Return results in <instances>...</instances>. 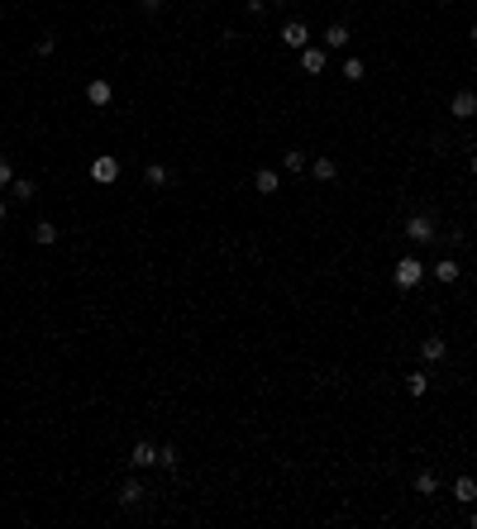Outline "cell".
<instances>
[{
	"instance_id": "obj_14",
	"label": "cell",
	"mask_w": 477,
	"mask_h": 529,
	"mask_svg": "<svg viewBox=\"0 0 477 529\" xmlns=\"http://www.w3.org/2000/svg\"><path fill=\"white\" fill-rule=\"evenodd\" d=\"M143 181H148V186H172V167H162V162H148V167H143Z\"/></svg>"
},
{
	"instance_id": "obj_26",
	"label": "cell",
	"mask_w": 477,
	"mask_h": 529,
	"mask_svg": "<svg viewBox=\"0 0 477 529\" xmlns=\"http://www.w3.org/2000/svg\"><path fill=\"white\" fill-rule=\"evenodd\" d=\"M243 10H248V15H263V10H268V0H243Z\"/></svg>"
},
{
	"instance_id": "obj_30",
	"label": "cell",
	"mask_w": 477,
	"mask_h": 529,
	"mask_svg": "<svg viewBox=\"0 0 477 529\" xmlns=\"http://www.w3.org/2000/svg\"><path fill=\"white\" fill-rule=\"evenodd\" d=\"M473 172H477V153H473Z\"/></svg>"
},
{
	"instance_id": "obj_27",
	"label": "cell",
	"mask_w": 477,
	"mask_h": 529,
	"mask_svg": "<svg viewBox=\"0 0 477 529\" xmlns=\"http://www.w3.org/2000/svg\"><path fill=\"white\" fill-rule=\"evenodd\" d=\"M139 10H143V15H158V10H162V0H139Z\"/></svg>"
},
{
	"instance_id": "obj_29",
	"label": "cell",
	"mask_w": 477,
	"mask_h": 529,
	"mask_svg": "<svg viewBox=\"0 0 477 529\" xmlns=\"http://www.w3.org/2000/svg\"><path fill=\"white\" fill-rule=\"evenodd\" d=\"M0 225H5V201H0Z\"/></svg>"
},
{
	"instance_id": "obj_9",
	"label": "cell",
	"mask_w": 477,
	"mask_h": 529,
	"mask_svg": "<svg viewBox=\"0 0 477 529\" xmlns=\"http://www.w3.org/2000/svg\"><path fill=\"white\" fill-rule=\"evenodd\" d=\"M434 277H439L444 287H454V282L463 277V262H458V257H439V262H434Z\"/></svg>"
},
{
	"instance_id": "obj_5",
	"label": "cell",
	"mask_w": 477,
	"mask_h": 529,
	"mask_svg": "<svg viewBox=\"0 0 477 529\" xmlns=\"http://www.w3.org/2000/svg\"><path fill=\"white\" fill-rule=\"evenodd\" d=\"M115 176H120V158H110V153H100V158L91 162V181H100V186H110Z\"/></svg>"
},
{
	"instance_id": "obj_12",
	"label": "cell",
	"mask_w": 477,
	"mask_h": 529,
	"mask_svg": "<svg viewBox=\"0 0 477 529\" xmlns=\"http://www.w3.org/2000/svg\"><path fill=\"white\" fill-rule=\"evenodd\" d=\"M301 67L310 72V77H320V72L330 67V58H325V48H301Z\"/></svg>"
},
{
	"instance_id": "obj_19",
	"label": "cell",
	"mask_w": 477,
	"mask_h": 529,
	"mask_svg": "<svg viewBox=\"0 0 477 529\" xmlns=\"http://www.w3.org/2000/svg\"><path fill=\"white\" fill-rule=\"evenodd\" d=\"M10 191H15L19 201H33V196H38V186H33L29 176H15V181H10Z\"/></svg>"
},
{
	"instance_id": "obj_28",
	"label": "cell",
	"mask_w": 477,
	"mask_h": 529,
	"mask_svg": "<svg viewBox=\"0 0 477 529\" xmlns=\"http://www.w3.org/2000/svg\"><path fill=\"white\" fill-rule=\"evenodd\" d=\"M468 38H473V43H477V24H473V29H468Z\"/></svg>"
},
{
	"instance_id": "obj_6",
	"label": "cell",
	"mask_w": 477,
	"mask_h": 529,
	"mask_svg": "<svg viewBox=\"0 0 477 529\" xmlns=\"http://www.w3.org/2000/svg\"><path fill=\"white\" fill-rule=\"evenodd\" d=\"M449 114H454V119H473V114H477V91H454Z\"/></svg>"
},
{
	"instance_id": "obj_21",
	"label": "cell",
	"mask_w": 477,
	"mask_h": 529,
	"mask_svg": "<svg viewBox=\"0 0 477 529\" xmlns=\"http://www.w3.org/2000/svg\"><path fill=\"white\" fill-rule=\"evenodd\" d=\"M406 391H411V396H425V391H429V377H425V372H411V377H406Z\"/></svg>"
},
{
	"instance_id": "obj_22",
	"label": "cell",
	"mask_w": 477,
	"mask_h": 529,
	"mask_svg": "<svg viewBox=\"0 0 477 529\" xmlns=\"http://www.w3.org/2000/svg\"><path fill=\"white\" fill-rule=\"evenodd\" d=\"M344 77H349V81H363V77H367L363 58H344Z\"/></svg>"
},
{
	"instance_id": "obj_4",
	"label": "cell",
	"mask_w": 477,
	"mask_h": 529,
	"mask_svg": "<svg viewBox=\"0 0 477 529\" xmlns=\"http://www.w3.org/2000/svg\"><path fill=\"white\" fill-rule=\"evenodd\" d=\"M125 463L129 467H158V444H153V439H139V444L129 449Z\"/></svg>"
},
{
	"instance_id": "obj_23",
	"label": "cell",
	"mask_w": 477,
	"mask_h": 529,
	"mask_svg": "<svg viewBox=\"0 0 477 529\" xmlns=\"http://www.w3.org/2000/svg\"><path fill=\"white\" fill-rule=\"evenodd\" d=\"M177 463H182L177 444H162V449H158V467H177Z\"/></svg>"
},
{
	"instance_id": "obj_20",
	"label": "cell",
	"mask_w": 477,
	"mask_h": 529,
	"mask_svg": "<svg viewBox=\"0 0 477 529\" xmlns=\"http://www.w3.org/2000/svg\"><path fill=\"white\" fill-rule=\"evenodd\" d=\"M415 491H420V496H434V491H439V477H434V472H420V477H415Z\"/></svg>"
},
{
	"instance_id": "obj_8",
	"label": "cell",
	"mask_w": 477,
	"mask_h": 529,
	"mask_svg": "<svg viewBox=\"0 0 477 529\" xmlns=\"http://www.w3.org/2000/svg\"><path fill=\"white\" fill-rule=\"evenodd\" d=\"M110 96H115V86L105 77H95V81H86V100H91L95 110H100V105H110Z\"/></svg>"
},
{
	"instance_id": "obj_2",
	"label": "cell",
	"mask_w": 477,
	"mask_h": 529,
	"mask_svg": "<svg viewBox=\"0 0 477 529\" xmlns=\"http://www.w3.org/2000/svg\"><path fill=\"white\" fill-rule=\"evenodd\" d=\"M406 239H411L415 248H425V243L439 239V229H434V220H429V215H411V220H406Z\"/></svg>"
},
{
	"instance_id": "obj_24",
	"label": "cell",
	"mask_w": 477,
	"mask_h": 529,
	"mask_svg": "<svg viewBox=\"0 0 477 529\" xmlns=\"http://www.w3.org/2000/svg\"><path fill=\"white\" fill-rule=\"evenodd\" d=\"M33 53H38V58H53V53H58V38H53V33H43V38L33 43Z\"/></svg>"
},
{
	"instance_id": "obj_1",
	"label": "cell",
	"mask_w": 477,
	"mask_h": 529,
	"mask_svg": "<svg viewBox=\"0 0 477 529\" xmlns=\"http://www.w3.org/2000/svg\"><path fill=\"white\" fill-rule=\"evenodd\" d=\"M392 282H397L401 291H415L425 282V262H420V257H401L397 267H392Z\"/></svg>"
},
{
	"instance_id": "obj_16",
	"label": "cell",
	"mask_w": 477,
	"mask_h": 529,
	"mask_svg": "<svg viewBox=\"0 0 477 529\" xmlns=\"http://www.w3.org/2000/svg\"><path fill=\"white\" fill-rule=\"evenodd\" d=\"M143 496H148V491H143V481H134V477H129L125 486H120V506H139Z\"/></svg>"
},
{
	"instance_id": "obj_18",
	"label": "cell",
	"mask_w": 477,
	"mask_h": 529,
	"mask_svg": "<svg viewBox=\"0 0 477 529\" xmlns=\"http://www.w3.org/2000/svg\"><path fill=\"white\" fill-rule=\"evenodd\" d=\"M282 167H286V172H305V167H310V158H305L301 148H286V158H282Z\"/></svg>"
},
{
	"instance_id": "obj_13",
	"label": "cell",
	"mask_w": 477,
	"mask_h": 529,
	"mask_svg": "<svg viewBox=\"0 0 477 529\" xmlns=\"http://www.w3.org/2000/svg\"><path fill=\"white\" fill-rule=\"evenodd\" d=\"M454 501H458V506H477V477H458V481H454Z\"/></svg>"
},
{
	"instance_id": "obj_15",
	"label": "cell",
	"mask_w": 477,
	"mask_h": 529,
	"mask_svg": "<svg viewBox=\"0 0 477 529\" xmlns=\"http://www.w3.org/2000/svg\"><path fill=\"white\" fill-rule=\"evenodd\" d=\"M444 353H449L444 338H425V343H420V358H425V363H444Z\"/></svg>"
},
{
	"instance_id": "obj_7",
	"label": "cell",
	"mask_w": 477,
	"mask_h": 529,
	"mask_svg": "<svg viewBox=\"0 0 477 529\" xmlns=\"http://www.w3.org/2000/svg\"><path fill=\"white\" fill-rule=\"evenodd\" d=\"M253 191L258 196H277V191H282V176L272 172V167H258V172H253Z\"/></svg>"
},
{
	"instance_id": "obj_11",
	"label": "cell",
	"mask_w": 477,
	"mask_h": 529,
	"mask_svg": "<svg viewBox=\"0 0 477 529\" xmlns=\"http://www.w3.org/2000/svg\"><path fill=\"white\" fill-rule=\"evenodd\" d=\"M305 172L315 176V181H334V176H339V162H334V158H325V153H320V158L310 162V167H305Z\"/></svg>"
},
{
	"instance_id": "obj_17",
	"label": "cell",
	"mask_w": 477,
	"mask_h": 529,
	"mask_svg": "<svg viewBox=\"0 0 477 529\" xmlns=\"http://www.w3.org/2000/svg\"><path fill=\"white\" fill-rule=\"evenodd\" d=\"M33 243H38V248H53V243H58V225L38 220V225H33Z\"/></svg>"
},
{
	"instance_id": "obj_10",
	"label": "cell",
	"mask_w": 477,
	"mask_h": 529,
	"mask_svg": "<svg viewBox=\"0 0 477 529\" xmlns=\"http://www.w3.org/2000/svg\"><path fill=\"white\" fill-rule=\"evenodd\" d=\"M349 38H353L349 24H344V19H334L330 29H325V48H349Z\"/></svg>"
},
{
	"instance_id": "obj_25",
	"label": "cell",
	"mask_w": 477,
	"mask_h": 529,
	"mask_svg": "<svg viewBox=\"0 0 477 529\" xmlns=\"http://www.w3.org/2000/svg\"><path fill=\"white\" fill-rule=\"evenodd\" d=\"M10 181H15V167H10V158H0V191H5Z\"/></svg>"
},
{
	"instance_id": "obj_31",
	"label": "cell",
	"mask_w": 477,
	"mask_h": 529,
	"mask_svg": "<svg viewBox=\"0 0 477 529\" xmlns=\"http://www.w3.org/2000/svg\"><path fill=\"white\" fill-rule=\"evenodd\" d=\"M473 529H477V511H473Z\"/></svg>"
},
{
	"instance_id": "obj_3",
	"label": "cell",
	"mask_w": 477,
	"mask_h": 529,
	"mask_svg": "<svg viewBox=\"0 0 477 529\" xmlns=\"http://www.w3.org/2000/svg\"><path fill=\"white\" fill-rule=\"evenodd\" d=\"M277 38H282L286 48H296V53H301V48H310V29H305L301 19H286V24H282V33H277Z\"/></svg>"
}]
</instances>
